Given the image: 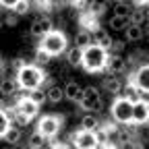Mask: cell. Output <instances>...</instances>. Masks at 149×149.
<instances>
[{"label": "cell", "instance_id": "cell-22", "mask_svg": "<svg viewBox=\"0 0 149 149\" xmlns=\"http://www.w3.org/2000/svg\"><path fill=\"white\" fill-rule=\"evenodd\" d=\"M108 25H110L112 31H126L128 25H130V21H128L126 17H114V15H112L110 21H108Z\"/></svg>", "mask_w": 149, "mask_h": 149}, {"label": "cell", "instance_id": "cell-17", "mask_svg": "<svg viewBox=\"0 0 149 149\" xmlns=\"http://www.w3.org/2000/svg\"><path fill=\"white\" fill-rule=\"evenodd\" d=\"M46 97H48V102H52V104H60L62 100H64V87H60V85H50V87H46Z\"/></svg>", "mask_w": 149, "mask_h": 149}, {"label": "cell", "instance_id": "cell-1", "mask_svg": "<svg viewBox=\"0 0 149 149\" xmlns=\"http://www.w3.org/2000/svg\"><path fill=\"white\" fill-rule=\"evenodd\" d=\"M15 79L21 91H35V89H44V85L48 81V72L35 64H25L15 74Z\"/></svg>", "mask_w": 149, "mask_h": 149}, {"label": "cell", "instance_id": "cell-13", "mask_svg": "<svg viewBox=\"0 0 149 149\" xmlns=\"http://www.w3.org/2000/svg\"><path fill=\"white\" fill-rule=\"evenodd\" d=\"M19 83L15 77H4L0 79V97H17L19 95Z\"/></svg>", "mask_w": 149, "mask_h": 149}, {"label": "cell", "instance_id": "cell-12", "mask_svg": "<svg viewBox=\"0 0 149 149\" xmlns=\"http://www.w3.org/2000/svg\"><path fill=\"white\" fill-rule=\"evenodd\" d=\"M126 68H128V66H126L124 56H112V54H110V60H108L104 72H108L110 77H118V74H122Z\"/></svg>", "mask_w": 149, "mask_h": 149}, {"label": "cell", "instance_id": "cell-3", "mask_svg": "<svg viewBox=\"0 0 149 149\" xmlns=\"http://www.w3.org/2000/svg\"><path fill=\"white\" fill-rule=\"evenodd\" d=\"M37 48H42L46 54H50L54 58V56H60V54H64L68 50V40H66L64 31L54 29L52 33H48L44 37V40H40V46H37Z\"/></svg>", "mask_w": 149, "mask_h": 149}, {"label": "cell", "instance_id": "cell-38", "mask_svg": "<svg viewBox=\"0 0 149 149\" xmlns=\"http://www.w3.org/2000/svg\"><path fill=\"white\" fill-rule=\"evenodd\" d=\"M100 149H118V145L110 141V143H104V145H100Z\"/></svg>", "mask_w": 149, "mask_h": 149}, {"label": "cell", "instance_id": "cell-29", "mask_svg": "<svg viewBox=\"0 0 149 149\" xmlns=\"http://www.w3.org/2000/svg\"><path fill=\"white\" fill-rule=\"evenodd\" d=\"M29 8H31V2H27V0H17L15 6H13V13L17 17H21V15H27Z\"/></svg>", "mask_w": 149, "mask_h": 149}, {"label": "cell", "instance_id": "cell-20", "mask_svg": "<svg viewBox=\"0 0 149 149\" xmlns=\"http://www.w3.org/2000/svg\"><path fill=\"white\" fill-rule=\"evenodd\" d=\"M66 64L68 66H74V68H77V66H81L83 64V50H79V48H68L66 50Z\"/></svg>", "mask_w": 149, "mask_h": 149}, {"label": "cell", "instance_id": "cell-4", "mask_svg": "<svg viewBox=\"0 0 149 149\" xmlns=\"http://www.w3.org/2000/svg\"><path fill=\"white\" fill-rule=\"evenodd\" d=\"M79 106H81V110L87 112V114H100V112L104 110V100H102L100 89H97V87H93V85L83 87Z\"/></svg>", "mask_w": 149, "mask_h": 149}, {"label": "cell", "instance_id": "cell-10", "mask_svg": "<svg viewBox=\"0 0 149 149\" xmlns=\"http://www.w3.org/2000/svg\"><path fill=\"white\" fill-rule=\"evenodd\" d=\"M54 31V23H52V19L50 17H44V15H40L35 19V21L29 25V33L33 35V37H37V40H44V37L48 35V33H52Z\"/></svg>", "mask_w": 149, "mask_h": 149}, {"label": "cell", "instance_id": "cell-14", "mask_svg": "<svg viewBox=\"0 0 149 149\" xmlns=\"http://www.w3.org/2000/svg\"><path fill=\"white\" fill-rule=\"evenodd\" d=\"M91 40H93V46H97V48H102L104 52H108L110 54V48H112V37L108 35V31L104 29V27H100V29H95L91 33Z\"/></svg>", "mask_w": 149, "mask_h": 149}, {"label": "cell", "instance_id": "cell-34", "mask_svg": "<svg viewBox=\"0 0 149 149\" xmlns=\"http://www.w3.org/2000/svg\"><path fill=\"white\" fill-rule=\"evenodd\" d=\"M124 44L126 42H122V40H114L112 42V48H110V54L112 56H120V52L124 50Z\"/></svg>", "mask_w": 149, "mask_h": 149}, {"label": "cell", "instance_id": "cell-7", "mask_svg": "<svg viewBox=\"0 0 149 149\" xmlns=\"http://www.w3.org/2000/svg\"><path fill=\"white\" fill-rule=\"evenodd\" d=\"M15 110L19 112V114H23L25 118L33 120L37 114H40L42 106H40V104H35V102L27 95V93H19V95L15 97Z\"/></svg>", "mask_w": 149, "mask_h": 149}, {"label": "cell", "instance_id": "cell-19", "mask_svg": "<svg viewBox=\"0 0 149 149\" xmlns=\"http://www.w3.org/2000/svg\"><path fill=\"white\" fill-rule=\"evenodd\" d=\"M89 46H93V40H91V33L85 31V29H79L77 35H74V48L79 50H87Z\"/></svg>", "mask_w": 149, "mask_h": 149}, {"label": "cell", "instance_id": "cell-32", "mask_svg": "<svg viewBox=\"0 0 149 149\" xmlns=\"http://www.w3.org/2000/svg\"><path fill=\"white\" fill-rule=\"evenodd\" d=\"M106 6H108L106 2H87V10H89V13H91L93 17H97V15H102Z\"/></svg>", "mask_w": 149, "mask_h": 149}, {"label": "cell", "instance_id": "cell-24", "mask_svg": "<svg viewBox=\"0 0 149 149\" xmlns=\"http://www.w3.org/2000/svg\"><path fill=\"white\" fill-rule=\"evenodd\" d=\"M130 25H137V27H143L145 21H147V10L145 8H133V13H130L128 17Z\"/></svg>", "mask_w": 149, "mask_h": 149}, {"label": "cell", "instance_id": "cell-5", "mask_svg": "<svg viewBox=\"0 0 149 149\" xmlns=\"http://www.w3.org/2000/svg\"><path fill=\"white\" fill-rule=\"evenodd\" d=\"M110 114H112V120L116 124L124 126V124H130L133 122V102H128L126 97H116L110 106Z\"/></svg>", "mask_w": 149, "mask_h": 149}, {"label": "cell", "instance_id": "cell-23", "mask_svg": "<svg viewBox=\"0 0 149 149\" xmlns=\"http://www.w3.org/2000/svg\"><path fill=\"white\" fill-rule=\"evenodd\" d=\"M46 143H48V139L35 130V133H31L29 139H27V149H44Z\"/></svg>", "mask_w": 149, "mask_h": 149}, {"label": "cell", "instance_id": "cell-33", "mask_svg": "<svg viewBox=\"0 0 149 149\" xmlns=\"http://www.w3.org/2000/svg\"><path fill=\"white\" fill-rule=\"evenodd\" d=\"M2 23H4L6 27H15V25L19 23V17H17L13 10H8V13L4 15V19H2Z\"/></svg>", "mask_w": 149, "mask_h": 149}, {"label": "cell", "instance_id": "cell-9", "mask_svg": "<svg viewBox=\"0 0 149 149\" xmlns=\"http://www.w3.org/2000/svg\"><path fill=\"white\" fill-rule=\"evenodd\" d=\"M128 81L139 89L141 95H143V93H149V64L137 66L133 72L128 74Z\"/></svg>", "mask_w": 149, "mask_h": 149}, {"label": "cell", "instance_id": "cell-25", "mask_svg": "<svg viewBox=\"0 0 149 149\" xmlns=\"http://www.w3.org/2000/svg\"><path fill=\"white\" fill-rule=\"evenodd\" d=\"M50 62H52V56H50V54H46L42 48H35V58H33V64L46 70V66H48Z\"/></svg>", "mask_w": 149, "mask_h": 149}, {"label": "cell", "instance_id": "cell-2", "mask_svg": "<svg viewBox=\"0 0 149 149\" xmlns=\"http://www.w3.org/2000/svg\"><path fill=\"white\" fill-rule=\"evenodd\" d=\"M110 60V54L104 52L102 48L97 46H89L87 50H83V68L89 72V74H100L106 70V64Z\"/></svg>", "mask_w": 149, "mask_h": 149}, {"label": "cell", "instance_id": "cell-28", "mask_svg": "<svg viewBox=\"0 0 149 149\" xmlns=\"http://www.w3.org/2000/svg\"><path fill=\"white\" fill-rule=\"evenodd\" d=\"M130 13H133V8H130L128 2H116L114 4V17H130Z\"/></svg>", "mask_w": 149, "mask_h": 149}, {"label": "cell", "instance_id": "cell-16", "mask_svg": "<svg viewBox=\"0 0 149 149\" xmlns=\"http://www.w3.org/2000/svg\"><path fill=\"white\" fill-rule=\"evenodd\" d=\"M102 126V120L97 114H85L81 118V130H87V133H97Z\"/></svg>", "mask_w": 149, "mask_h": 149}, {"label": "cell", "instance_id": "cell-6", "mask_svg": "<svg viewBox=\"0 0 149 149\" xmlns=\"http://www.w3.org/2000/svg\"><path fill=\"white\" fill-rule=\"evenodd\" d=\"M35 130L40 135H44L48 141L54 139L62 130V116H58V114H46V116H42L40 120H37V128Z\"/></svg>", "mask_w": 149, "mask_h": 149}, {"label": "cell", "instance_id": "cell-31", "mask_svg": "<svg viewBox=\"0 0 149 149\" xmlns=\"http://www.w3.org/2000/svg\"><path fill=\"white\" fill-rule=\"evenodd\" d=\"M27 95H29V97H31L35 104H40V106H42V104L48 100V97H46V89H35V91H29Z\"/></svg>", "mask_w": 149, "mask_h": 149}, {"label": "cell", "instance_id": "cell-11", "mask_svg": "<svg viewBox=\"0 0 149 149\" xmlns=\"http://www.w3.org/2000/svg\"><path fill=\"white\" fill-rule=\"evenodd\" d=\"M147 122H149V102L139 100L137 104H133V124L143 126Z\"/></svg>", "mask_w": 149, "mask_h": 149}, {"label": "cell", "instance_id": "cell-35", "mask_svg": "<svg viewBox=\"0 0 149 149\" xmlns=\"http://www.w3.org/2000/svg\"><path fill=\"white\" fill-rule=\"evenodd\" d=\"M35 6H37V10H40V15L44 13V17H48V13L52 10V2H35Z\"/></svg>", "mask_w": 149, "mask_h": 149}, {"label": "cell", "instance_id": "cell-36", "mask_svg": "<svg viewBox=\"0 0 149 149\" xmlns=\"http://www.w3.org/2000/svg\"><path fill=\"white\" fill-rule=\"evenodd\" d=\"M52 149H70V145L64 143V141H54L52 143Z\"/></svg>", "mask_w": 149, "mask_h": 149}, {"label": "cell", "instance_id": "cell-37", "mask_svg": "<svg viewBox=\"0 0 149 149\" xmlns=\"http://www.w3.org/2000/svg\"><path fill=\"white\" fill-rule=\"evenodd\" d=\"M130 149H145V145H143L139 139H135L133 143H130Z\"/></svg>", "mask_w": 149, "mask_h": 149}, {"label": "cell", "instance_id": "cell-15", "mask_svg": "<svg viewBox=\"0 0 149 149\" xmlns=\"http://www.w3.org/2000/svg\"><path fill=\"white\" fill-rule=\"evenodd\" d=\"M81 93H83V87L77 83V81H66V85H64V100H68V102H79L81 100Z\"/></svg>", "mask_w": 149, "mask_h": 149}, {"label": "cell", "instance_id": "cell-8", "mask_svg": "<svg viewBox=\"0 0 149 149\" xmlns=\"http://www.w3.org/2000/svg\"><path fill=\"white\" fill-rule=\"evenodd\" d=\"M70 141L74 149H100V141L95 133H87V130H74L70 135Z\"/></svg>", "mask_w": 149, "mask_h": 149}, {"label": "cell", "instance_id": "cell-27", "mask_svg": "<svg viewBox=\"0 0 149 149\" xmlns=\"http://www.w3.org/2000/svg\"><path fill=\"white\" fill-rule=\"evenodd\" d=\"M21 135H23V130H19V128H15V126H10L8 128V133L4 135V139L2 141H6L8 145H19V143H21Z\"/></svg>", "mask_w": 149, "mask_h": 149}, {"label": "cell", "instance_id": "cell-26", "mask_svg": "<svg viewBox=\"0 0 149 149\" xmlns=\"http://www.w3.org/2000/svg\"><path fill=\"white\" fill-rule=\"evenodd\" d=\"M124 35H126V42H141L143 35H145V31H143V27L128 25V29L124 31Z\"/></svg>", "mask_w": 149, "mask_h": 149}, {"label": "cell", "instance_id": "cell-18", "mask_svg": "<svg viewBox=\"0 0 149 149\" xmlns=\"http://www.w3.org/2000/svg\"><path fill=\"white\" fill-rule=\"evenodd\" d=\"M102 87L108 93H114V95H118V97H120V93H122V81L118 77H106L104 83H102Z\"/></svg>", "mask_w": 149, "mask_h": 149}, {"label": "cell", "instance_id": "cell-30", "mask_svg": "<svg viewBox=\"0 0 149 149\" xmlns=\"http://www.w3.org/2000/svg\"><path fill=\"white\" fill-rule=\"evenodd\" d=\"M10 118L6 116V112H0V139H4V135L8 133V128H10Z\"/></svg>", "mask_w": 149, "mask_h": 149}, {"label": "cell", "instance_id": "cell-39", "mask_svg": "<svg viewBox=\"0 0 149 149\" xmlns=\"http://www.w3.org/2000/svg\"><path fill=\"white\" fill-rule=\"evenodd\" d=\"M6 102H4V97H0V112H6Z\"/></svg>", "mask_w": 149, "mask_h": 149}, {"label": "cell", "instance_id": "cell-21", "mask_svg": "<svg viewBox=\"0 0 149 149\" xmlns=\"http://www.w3.org/2000/svg\"><path fill=\"white\" fill-rule=\"evenodd\" d=\"M120 95H122V97H126L128 102H133V104H137L139 100H143V95L139 93V89H137L133 83H130L128 79H126V85H124V89H122V93H120Z\"/></svg>", "mask_w": 149, "mask_h": 149}]
</instances>
